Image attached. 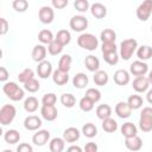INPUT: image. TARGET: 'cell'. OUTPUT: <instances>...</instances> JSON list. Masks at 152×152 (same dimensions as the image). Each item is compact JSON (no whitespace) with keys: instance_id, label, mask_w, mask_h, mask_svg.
Returning <instances> with one entry per match:
<instances>
[{"instance_id":"1","label":"cell","mask_w":152,"mask_h":152,"mask_svg":"<svg viewBox=\"0 0 152 152\" xmlns=\"http://www.w3.org/2000/svg\"><path fill=\"white\" fill-rule=\"evenodd\" d=\"M2 91L12 101H20L24 99V89L20 88L15 82H6L2 86Z\"/></svg>"},{"instance_id":"2","label":"cell","mask_w":152,"mask_h":152,"mask_svg":"<svg viewBox=\"0 0 152 152\" xmlns=\"http://www.w3.org/2000/svg\"><path fill=\"white\" fill-rule=\"evenodd\" d=\"M138 49V42L134 38H128L121 42L120 44V57L124 61H128L131 59V57L133 56V53L135 52V50Z\"/></svg>"},{"instance_id":"3","label":"cell","mask_w":152,"mask_h":152,"mask_svg":"<svg viewBox=\"0 0 152 152\" xmlns=\"http://www.w3.org/2000/svg\"><path fill=\"white\" fill-rule=\"evenodd\" d=\"M77 45L84 50L94 51L99 45V40L93 33H81L77 38Z\"/></svg>"},{"instance_id":"4","label":"cell","mask_w":152,"mask_h":152,"mask_svg":"<svg viewBox=\"0 0 152 152\" xmlns=\"http://www.w3.org/2000/svg\"><path fill=\"white\" fill-rule=\"evenodd\" d=\"M139 128L146 133L152 131V107L142 108L139 119Z\"/></svg>"},{"instance_id":"5","label":"cell","mask_w":152,"mask_h":152,"mask_svg":"<svg viewBox=\"0 0 152 152\" xmlns=\"http://www.w3.org/2000/svg\"><path fill=\"white\" fill-rule=\"evenodd\" d=\"M17 114V109L13 104H4L0 109V124L2 126L10 125Z\"/></svg>"},{"instance_id":"6","label":"cell","mask_w":152,"mask_h":152,"mask_svg":"<svg viewBox=\"0 0 152 152\" xmlns=\"http://www.w3.org/2000/svg\"><path fill=\"white\" fill-rule=\"evenodd\" d=\"M137 18L141 21H146L148 20V18L152 14V0H144L135 11Z\"/></svg>"},{"instance_id":"7","label":"cell","mask_w":152,"mask_h":152,"mask_svg":"<svg viewBox=\"0 0 152 152\" xmlns=\"http://www.w3.org/2000/svg\"><path fill=\"white\" fill-rule=\"evenodd\" d=\"M69 26L75 32H83L88 27V19L84 15H74L69 21Z\"/></svg>"},{"instance_id":"8","label":"cell","mask_w":152,"mask_h":152,"mask_svg":"<svg viewBox=\"0 0 152 152\" xmlns=\"http://www.w3.org/2000/svg\"><path fill=\"white\" fill-rule=\"evenodd\" d=\"M38 18H39L40 23H43V24H51L55 19L53 7H50V6L40 7V10L38 12Z\"/></svg>"},{"instance_id":"9","label":"cell","mask_w":152,"mask_h":152,"mask_svg":"<svg viewBox=\"0 0 152 152\" xmlns=\"http://www.w3.org/2000/svg\"><path fill=\"white\" fill-rule=\"evenodd\" d=\"M148 72V65L144 61H135L129 66V74L133 76H144Z\"/></svg>"},{"instance_id":"10","label":"cell","mask_w":152,"mask_h":152,"mask_svg":"<svg viewBox=\"0 0 152 152\" xmlns=\"http://www.w3.org/2000/svg\"><path fill=\"white\" fill-rule=\"evenodd\" d=\"M40 115L46 121H53L58 116V110L55 107V104H51V106H49V104H42Z\"/></svg>"},{"instance_id":"11","label":"cell","mask_w":152,"mask_h":152,"mask_svg":"<svg viewBox=\"0 0 152 152\" xmlns=\"http://www.w3.org/2000/svg\"><path fill=\"white\" fill-rule=\"evenodd\" d=\"M132 87L133 89L137 91V93H145L148 90V87H150V82H148V78L147 76H135V78L133 80V83H132Z\"/></svg>"},{"instance_id":"12","label":"cell","mask_w":152,"mask_h":152,"mask_svg":"<svg viewBox=\"0 0 152 152\" xmlns=\"http://www.w3.org/2000/svg\"><path fill=\"white\" fill-rule=\"evenodd\" d=\"M50 139V132L48 129H38L33 137H32V142L36 146H44Z\"/></svg>"},{"instance_id":"13","label":"cell","mask_w":152,"mask_h":152,"mask_svg":"<svg viewBox=\"0 0 152 152\" xmlns=\"http://www.w3.org/2000/svg\"><path fill=\"white\" fill-rule=\"evenodd\" d=\"M24 127L27 131H38L42 127V119L37 115H28L24 120Z\"/></svg>"},{"instance_id":"14","label":"cell","mask_w":152,"mask_h":152,"mask_svg":"<svg viewBox=\"0 0 152 152\" xmlns=\"http://www.w3.org/2000/svg\"><path fill=\"white\" fill-rule=\"evenodd\" d=\"M52 72H53L52 71V64L49 61L44 59V61H42V62L38 63L37 74H38V76L40 78H48L49 76H51Z\"/></svg>"},{"instance_id":"15","label":"cell","mask_w":152,"mask_h":152,"mask_svg":"<svg viewBox=\"0 0 152 152\" xmlns=\"http://www.w3.org/2000/svg\"><path fill=\"white\" fill-rule=\"evenodd\" d=\"M113 80L114 82L118 84V86H126L131 81V76H129V72L125 69H119L114 72V76H113Z\"/></svg>"},{"instance_id":"16","label":"cell","mask_w":152,"mask_h":152,"mask_svg":"<svg viewBox=\"0 0 152 152\" xmlns=\"http://www.w3.org/2000/svg\"><path fill=\"white\" fill-rule=\"evenodd\" d=\"M132 110H133V109L129 107V104H128L127 102H124V101L118 102L116 106H115V114H116L119 118H121V119H127V118H129L131 114H132Z\"/></svg>"},{"instance_id":"17","label":"cell","mask_w":152,"mask_h":152,"mask_svg":"<svg viewBox=\"0 0 152 152\" xmlns=\"http://www.w3.org/2000/svg\"><path fill=\"white\" fill-rule=\"evenodd\" d=\"M125 146L129 151H139L142 147V140L138 135L128 137V138H125Z\"/></svg>"},{"instance_id":"18","label":"cell","mask_w":152,"mask_h":152,"mask_svg":"<svg viewBox=\"0 0 152 152\" xmlns=\"http://www.w3.org/2000/svg\"><path fill=\"white\" fill-rule=\"evenodd\" d=\"M46 52H48V49H46L43 44H37V45L32 49V53H31L32 59H33L34 62L39 63V62H42V61L45 59Z\"/></svg>"},{"instance_id":"19","label":"cell","mask_w":152,"mask_h":152,"mask_svg":"<svg viewBox=\"0 0 152 152\" xmlns=\"http://www.w3.org/2000/svg\"><path fill=\"white\" fill-rule=\"evenodd\" d=\"M90 13L93 17H95L96 19H102L107 15V8L101 2H95L90 6Z\"/></svg>"},{"instance_id":"20","label":"cell","mask_w":152,"mask_h":152,"mask_svg":"<svg viewBox=\"0 0 152 152\" xmlns=\"http://www.w3.org/2000/svg\"><path fill=\"white\" fill-rule=\"evenodd\" d=\"M80 137H81V133L76 127H68L63 132V139L66 142H75L80 139Z\"/></svg>"},{"instance_id":"21","label":"cell","mask_w":152,"mask_h":152,"mask_svg":"<svg viewBox=\"0 0 152 152\" xmlns=\"http://www.w3.org/2000/svg\"><path fill=\"white\" fill-rule=\"evenodd\" d=\"M52 81L57 86H64L69 81V74L66 71H63L61 69H57L52 72Z\"/></svg>"},{"instance_id":"22","label":"cell","mask_w":152,"mask_h":152,"mask_svg":"<svg viewBox=\"0 0 152 152\" xmlns=\"http://www.w3.org/2000/svg\"><path fill=\"white\" fill-rule=\"evenodd\" d=\"M84 65L91 72H95V71L100 70V61H99V58L96 56H93V55H89V56L86 57Z\"/></svg>"},{"instance_id":"23","label":"cell","mask_w":152,"mask_h":152,"mask_svg":"<svg viewBox=\"0 0 152 152\" xmlns=\"http://www.w3.org/2000/svg\"><path fill=\"white\" fill-rule=\"evenodd\" d=\"M88 82H89L88 76H87L86 74H83V72L76 74V75L74 76V78H72V84H74V87L77 88V89H83V88H86V86H88Z\"/></svg>"},{"instance_id":"24","label":"cell","mask_w":152,"mask_h":152,"mask_svg":"<svg viewBox=\"0 0 152 152\" xmlns=\"http://www.w3.org/2000/svg\"><path fill=\"white\" fill-rule=\"evenodd\" d=\"M65 140L63 138H52L50 140V144H49V148L51 152H62L65 147Z\"/></svg>"},{"instance_id":"25","label":"cell","mask_w":152,"mask_h":152,"mask_svg":"<svg viewBox=\"0 0 152 152\" xmlns=\"http://www.w3.org/2000/svg\"><path fill=\"white\" fill-rule=\"evenodd\" d=\"M120 131H121V134L125 138L137 135V133H138V128H137V126L133 122H125V124H122Z\"/></svg>"},{"instance_id":"26","label":"cell","mask_w":152,"mask_h":152,"mask_svg":"<svg viewBox=\"0 0 152 152\" xmlns=\"http://www.w3.org/2000/svg\"><path fill=\"white\" fill-rule=\"evenodd\" d=\"M112 115V107L109 104H100L96 107V116L100 119V120H104L107 118H109Z\"/></svg>"},{"instance_id":"27","label":"cell","mask_w":152,"mask_h":152,"mask_svg":"<svg viewBox=\"0 0 152 152\" xmlns=\"http://www.w3.org/2000/svg\"><path fill=\"white\" fill-rule=\"evenodd\" d=\"M38 106H39V102L34 96H28L24 101V109L27 113H34L38 109Z\"/></svg>"},{"instance_id":"28","label":"cell","mask_w":152,"mask_h":152,"mask_svg":"<svg viewBox=\"0 0 152 152\" xmlns=\"http://www.w3.org/2000/svg\"><path fill=\"white\" fill-rule=\"evenodd\" d=\"M4 139H5V141L7 144L14 145V144H17L20 140V133L17 129H8V131L5 132Z\"/></svg>"},{"instance_id":"29","label":"cell","mask_w":152,"mask_h":152,"mask_svg":"<svg viewBox=\"0 0 152 152\" xmlns=\"http://www.w3.org/2000/svg\"><path fill=\"white\" fill-rule=\"evenodd\" d=\"M137 56L140 61H147L152 57V48L148 45H141L137 49Z\"/></svg>"},{"instance_id":"30","label":"cell","mask_w":152,"mask_h":152,"mask_svg":"<svg viewBox=\"0 0 152 152\" xmlns=\"http://www.w3.org/2000/svg\"><path fill=\"white\" fill-rule=\"evenodd\" d=\"M93 80H94V83L96 86H100V87L106 86L108 82V74L103 70H97V71H95Z\"/></svg>"},{"instance_id":"31","label":"cell","mask_w":152,"mask_h":152,"mask_svg":"<svg viewBox=\"0 0 152 152\" xmlns=\"http://www.w3.org/2000/svg\"><path fill=\"white\" fill-rule=\"evenodd\" d=\"M100 38H101L102 43H115L116 33H115V31L112 30V28H104V30L101 32Z\"/></svg>"},{"instance_id":"32","label":"cell","mask_w":152,"mask_h":152,"mask_svg":"<svg viewBox=\"0 0 152 152\" xmlns=\"http://www.w3.org/2000/svg\"><path fill=\"white\" fill-rule=\"evenodd\" d=\"M63 48L64 45L62 43H59L57 39H53L50 44H48V52L51 56H57L63 51Z\"/></svg>"},{"instance_id":"33","label":"cell","mask_w":152,"mask_h":152,"mask_svg":"<svg viewBox=\"0 0 152 152\" xmlns=\"http://www.w3.org/2000/svg\"><path fill=\"white\" fill-rule=\"evenodd\" d=\"M102 128L107 133H113V132H115L118 129V122L109 116V118L102 120Z\"/></svg>"},{"instance_id":"34","label":"cell","mask_w":152,"mask_h":152,"mask_svg":"<svg viewBox=\"0 0 152 152\" xmlns=\"http://www.w3.org/2000/svg\"><path fill=\"white\" fill-rule=\"evenodd\" d=\"M127 103L129 104V107H131L133 110H135V109H139V108L144 104V100H142V97H141L140 95L134 94V95H131V96L127 99Z\"/></svg>"},{"instance_id":"35","label":"cell","mask_w":152,"mask_h":152,"mask_svg":"<svg viewBox=\"0 0 152 152\" xmlns=\"http://www.w3.org/2000/svg\"><path fill=\"white\" fill-rule=\"evenodd\" d=\"M71 62H72V58H71L70 55H63V56L59 58L58 69L69 72V70H70V68H71Z\"/></svg>"},{"instance_id":"36","label":"cell","mask_w":152,"mask_h":152,"mask_svg":"<svg viewBox=\"0 0 152 152\" xmlns=\"http://www.w3.org/2000/svg\"><path fill=\"white\" fill-rule=\"evenodd\" d=\"M82 133H83V135L87 137V138H94V137L97 134V128H96V126H95L94 124L87 122V124H84L83 127H82Z\"/></svg>"},{"instance_id":"37","label":"cell","mask_w":152,"mask_h":152,"mask_svg":"<svg viewBox=\"0 0 152 152\" xmlns=\"http://www.w3.org/2000/svg\"><path fill=\"white\" fill-rule=\"evenodd\" d=\"M53 39H55L53 38V34H52V32L50 30H46L45 28V30L39 31V33H38V40L42 44H50Z\"/></svg>"},{"instance_id":"38","label":"cell","mask_w":152,"mask_h":152,"mask_svg":"<svg viewBox=\"0 0 152 152\" xmlns=\"http://www.w3.org/2000/svg\"><path fill=\"white\" fill-rule=\"evenodd\" d=\"M55 39H57L59 43H62V44L65 46V45H68V44L70 43V40H71V34H70V32H69L68 30H59V31L57 32Z\"/></svg>"},{"instance_id":"39","label":"cell","mask_w":152,"mask_h":152,"mask_svg":"<svg viewBox=\"0 0 152 152\" xmlns=\"http://www.w3.org/2000/svg\"><path fill=\"white\" fill-rule=\"evenodd\" d=\"M61 103L66 108H72L76 103V99L72 94L65 93V94H62V96H61Z\"/></svg>"},{"instance_id":"40","label":"cell","mask_w":152,"mask_h":152,"mask_svg":"<svg viewBox=\"0 0 152 152\" xmlns=\"http://www.w3.org/2000/svg\"><path fill=\"white\" fill-rule=\"evenodd\" d=\"M94 101L91 99H89L88 96H83L81 100H80V109L83 110V112H90L93 108H94Z\"/></svg>"},{"instance_id":"41","label":"cell","mask_w":152,"mask_h":152,"mask_svg":"<svg viewBox=\"0 0 152 152\" xmlns=\"http://www.w3.org/2000/svg\"><path fill=\"white\" fill-rule=\"evenodd\" d=\"M103 55V59L106 63H108L109 65H115L119 62V57L120 55L118 53V51H112V52H107V53H102Z\"/></svg>"},{"instance_id":"42","label":"cell","mask_w":152,"mask_h":152,"mask_svg":"<svg viewBox=\"0 0 152 152\" xmlns=\"http://www.w3.org/2000/svg\"><path fill=\"white\" fill-rule=\"evenodd\" d=\"M39 88H40V84H39L38 80H36L34 77L24 83V89L27 90L28 93H36L39 90Z\"/></svg>"},{"instance_id":"43","label":"cell","mask_w":152,"mask_h":152,"mask_svg":"<svg viewBox=\"0 0 152 152\" xmlns=\"http://www.w3.org/2000/svg\"><path fill=\"white\" fill-rule=\"evenodd\" d=\"M34 77V71L32 70V69H30V68H26V69H24L21 72H19V75H18V80H19V82H21V83H25V82H27V81H30L31 78H33Z\"/></svg>"},{"instance_id":"44","label":"cell","mask_w":152,"mask_h":152,"mask_svg":"<svg viewBox=\"0 0 152 152\" xmlns=\"http://www.w3.org/2000/svg\"><path fill=\"white\" fill-rule=\"evenodd\" d=\"M12 7L13 10H15L17 12H25L28 8V1L27 0H13L12 2Z\"/></svg>"},{"instance_id":"45","label":"cell","mask_w":152,"mask_h":152,"mask_svg":"<svg viewBox=\"0 0 152 152\" xmlns=\"http://www.w3.org/2000/svg\"><path fill=\"white\" fill-rule=\"evenodd\" d=\"M74 7L76 8V11H78L81 13H84L88 10H90V5H89L88 0H75Z\"/></svg>"},{"instance_id":"46","label":"cell","mask_w":152,"mask_h":152,"mask_svg":"<svg viewBox=\"0 0 152 152\" xmlns=\"http://www.w3.org/2000/svg\"><path fill=\"white\" fill-rule=\"evenodd\" d=\"M86 96L91 99L94 102H99L101 100V91L96 88H88L86 91Z\"/></svg>"},{"instance_id":"47","label":"cell","mask_w":152,"mask_h":152,"mask_svg":"<svg viewBox=\"0 0 152 152\" xmlns=\"http://www.w3.org/2000/svg\"><path fill=\"white\" fill-rule=\"evenodd\" d=\"M57 102V96L53 94V93H48V94H45L44 96H43V99H42V103L43 104H49V106H51V104H55Z\"/></svg>"},{"instance_id":"48","label":"cell","mask_w":152,"mask_h":152,"mask_svg":"<svg viewBox=\"0 0 152 152\" xmlns=\"http://www.w3.org/2000/svg\"><path fill=\"white\" fill-rule=\"evenodd\" d=\"M118 46L115 45V43H102L101 46V51L102 53H107V52H112V51H116Z\"/></svg>"},{"instance_id":"49","label":"cell","mask_w":152,"mask_h":152,"mask_svg":"<svg viewBox=\"0 0 152 152\" xmlns=\"http://www.w3.org/2000/svg\"><path fill=\"white\" fill-rule=\"evenodd\" d=\"M52 7L56 10H62L64 7H66V5L69 4V0H51Z\"/></svg>"},{"instance_id":"50","label":"cell","mask_w":152,"mask_h":152,"mask_svg":"<svg viewBox=\"0 0 152 152\" xmlns=\"http://www.w3.org/2000/svg\"><path fill=\"white\" fill-rule=\"evenodd\" d=\"M17 151H18V152H32V151H33V147H32L31 145L26 144V142H23V144H20V145L17 147Z\"/></svg>"},{"instance_id":"51","label":"cell","mask_w":152,"mask_h":152,"mask_svg":"<svg viewBox=\"0 0 152 152\" xmlns=\"http://www.w3.org/2000/svg\"><path fill=\"white\" fill-rule=\"evenodd\" d=\"M0 23H1V27H0V34L4 36L7 33L8 31V23L5 18H0Z\"/></svg>"},{"instance_id":"52","label":"cell","mask_w":152,"mask_h":152,"mask_svg":"<svg viewBox=\"0 0 152 152\" xmlns=\"http://www.w3.org/2000/svg\"><path fill=\"white\" fill-rule=\"evenodd\" d=\"M8 75H10V74H8L7 69H6L5 66H0V81H1V82L7 81Z\"/></svg>"},{"instance_id":"53","label":"cell","mask_w":152,"mask_h":152,"mask_svg":"<svg viewBox=\"0 0 152 152\" xmlns=\"http://www.w3.org/2000/svg\"><path fill=\"white\" fill-rule=\"evenodd\" d=\"M86 152H96L97 151V145L95 142H87L84 146Z\"/></svg>"},{"instance_id":"54","label":"cell","mask_w":152,"mask_h":152,"mask_svg":"<svg viewBox=\"0 0 152 152\" xmlns=\"http://www.w3.org/2000/svg\"><path fill=\"white\" fill-rule=\"evenodd\" d=\"M68 151L69 152H72V151H76V152H82V148L80 146H76V145H72L70 147H68Z\"/></svg>"},{"instance_id":"55","label":"cell","mask_w":152,"mask_h":152,"mask_svg":"<svg viewBox=\"0 0 152 152\" xmlns=\"http://www.w3.org/2000/svg\"><path fill=\"white\" fill-rule=\"evenodd\" d=\"M146 100H147V102L150 104H152V89L147 90V93H146Z\"/></svg>"},{"instance_id":"56","label":"cell","mask_w":152,"mask_h":152,"mask_svg":"<svg viewBox=\"0 0 152 152\" xmlns=\"http://www.w3.org/2000/svg\"><path fill=\"white\" fill-rule=\"evenodd\" d=\"M147 78H148V82H150V84H152V70L148 72V76H147Z\"/></svg>"},{"instance_id":"57","label":"cell","mask_w":152,"mask_h":152,"mask_svg":"<svg viewBox=\"0 0 152 152\" xmlns=\"http://www.w3.org/2000/svg\"><path fill=\"white\" fill-rule=\"evenodd\" d=\"M151 30H152V26H151Z\"/></svg>"}]
</instances>
